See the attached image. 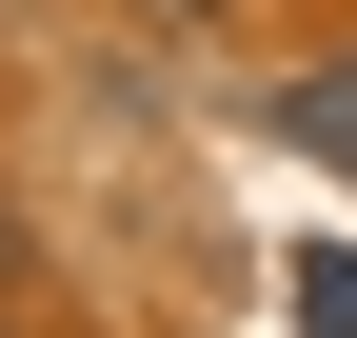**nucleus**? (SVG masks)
Listing matches in <instances>:
<instances>
[{
	"instance_id": "f257e3e1",
	"label": "nucleus",
	"mask_w": 357,
	"mask_h": 338,
	"mask_svg": "<svg viewBox=\"0 0 357 338\" xmlns=\"http://www.w3.org/2000/svg\"><path fill=\"white\" fill-rule=\"evenodd\" d=\"M278 140H298V159H337V179H357V60H318V80H278Z\"/></svg>"
},
{
	"instance_id": "f03ea898",
	"label": "nucleus",
	"mask_w": 357,
	"mask_h": 338,
	"mask_svg": "<svg viewBox=\"0 0 357 338\" xmlns=\"http://www.w3.org/2000/svg\"><path fill=\"white\" fill-rule=\"evenodd\" d=\"M298 318H318V338H357V259H337V239L298 259Z\"/></svg>"
},
{
	"instance_id": "7ed1b4c3",
	"label": "nucleus",
	"mask_w": 357,
	"mask_h": 338,
	"mask_svg": "<svg viewBox=\"0 0 357 338\" xmlns=\"http://www.w3.org/2000/svg\"><path fill=\"white\" fill-rule=\"evenodd\" d=\"M0 259H20V199H0Z\"/></svg>"
}]
</instances>
